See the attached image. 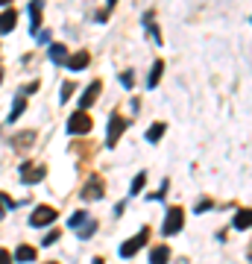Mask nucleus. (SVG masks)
I'll return each mask as SVG.
<instances>
[{
	"label": "nucleus",
	"mask_w": 252,
	"mask_h": 264,
	"mask_svg": "<svg viewBox=\"0 0 252 264\" xmlns=\"http://www.w3.org/2000/svg\"><path fill=\"white\" fill-rule=\"evenodd\" d=\"M147 241H150V229H141V232H138L135 238L123 241V244H120V250H118V252H120V258H132L138 250H144V247H147Z\"/></svg>",
	"instance_id": "f257e3e1"
},
{
	"label": "nucleus",
	"mask_w": 252,
	"mask_h": 264,
	"mask_svg": "<svg viewBox=\"0 0 252 264\" xmlns=\"http://www.w3.org/2000/svg\"><path fill=\"white\" fill-rule=\"evenodd\" d=\"M68 132H71V135H85V132H91V118H88V112H73L71 118H68Z\"/></svg>",
	"instance_id": "f03ea898"
},
{
	"label": "nucleus",
	"mask_w": 252,
	"mask_h": 264,
	"mask_svg": "<svg viewBox=\"0 0 252 264\" xmlns=\"http://www.w3.org/2000/svg\"><path fill=\"white\" fill-rule=\"evenodd\" d=\"M182 223H185V212H182L179 205H173L167 212V217H164V226H161V232L164 235H176L182 229Z\"/></svg>",
	"instance_id": "7ed1b4c3"
},
{
	"label": "nucleus",
	"mask_w": 252,
	"mask_h": 264,
	"mask_svg": "<svg viewBox=\"0 0 252 264\" xmlns=\"http://www.w3.org/2000/svg\"><path fill=\"white\" fill-rule=\"evenodd\" d=\"M53 220H56V208H50V205H38L36 212L30 215V226L41 229V226H50Z\"/></svg>",
	"instance_id": "20e7f679"
},
{
	"label": "nucleus",
	"mask_w": 252,
	"mask_h": 264,
	"mask_svg": "<svg viewBox=\"0 0 252 264\" xmlns=\"http://www.w3.org/2000/svg\"><path fill=\"white\" fill-rule=\"evenodd\" d=\"M123 129H126L123 118H120V115H111V118H108V135H106V144H108V147H115V144H118V138L123 135Z\"/></svg>",
	"instance_id": "39448f33"
},
{
	"label": "nucleus",
	"mask_w": 252,
	"mask_h": 264,
	"mask_svg": "<svg viewBox=\"0 0 252 264\" xmlns=\"http://www.w3.org/2000/svg\"><path fill=\"white\" fill-rule=\"evenodd\" d=\"M100 88H103V83H100V80H97V83H91L88 88H85V94L79 97V112H85V109L94 106V100L100 97Z\"/></svg>",
	"instance_id": "423d86ee"
},
{
	"label": "nucleus",
	"mask_w": 252,
	"mask_h": 264,
	"mask_svg": "<svg viewBox=\"0 0 252 264\" xmlns=\"http://www.w3.org/2000/svg\"><path fill=\"white\" fill-rule=\"evenodd\" d=\"M21 176H24V182H41L44 176H47V168L44 165H38V168H33V165H21Z\"/></svg>",
	"instance_id": "0eeeda50"
},
{
	"label": "nucleus",
	"mask_w": 252,
	"mask_h": 264,
	"mask_svg": "<svg viewBox=\"0 0 252 264\" xmlns=\"http://www.w3.org/2000/svg\"><path fill=\"white\" fill-rule=\"evenodd\" d=\"M103 191H106V188H103L100 176H91V179H88V185L82 188V200H100V197H103Z\"/></svg>",
	"instance_id": "6e6552de"
},
{
	"label": "nucleus",
	"mask_w": 252,
	"mask_h": 264,
	"mask_svg": "<svg viewBox=\"0 0 252 264\" xmlns=\"http://www.w3.org/2000/svg\"><path fill=\"white\" fill-rule=\"evenodd\" d=\"M41 9H44V0H33V3H30V33H38Z\"/></svg>",
	"instance_id": "1a4fd4ad"
},
{
	"label": "nucleus",
	"mask_w": 252,
	"mask_h": 264,
	"mask_svg": "<svg viewBox=\"0 0 252 264\" xmlns=\"http://www.w3.org/2000/svg\"><path fill=\"white\" fill-rule=\"evenodd\" d=\"M88 62H91V56L82 50V53H76V56H68V59H65V65H68L71 71H85V68H88Z\"/></svg>",
	"instance_id": "9d476101"
},
{
	"label": "nucleus",
	"mask_w": 252,
	"mask_h": 264,
	"mask_svg": "<svg viewBox=\"0 0 252 264\" xmlns=\"http://www.w3.org/2000/svg\"><path fill=\"white\" fill-rule=\"evenodd\" d=\"M15 24H18V15L12 9H6V12L0 15V36H6L9 30H15Z\"/></svg>",
	"instance_id": "9b49d317"
},
{
	"label": "nucleus",
	"mask_w": 252,
	"mask_h": 264,
	"mask_svg": "<svg viewBox=\"0 0 252 264\" xmlns=\"http://www.w3.org/2000/svg\"><path fill=\"white\" fill-rule=\"evenodd\" d=\"M249 223H252V212L249 208H240L238 215H235V229H238V232H246Z\"/></svg>",
	"instance_id": "f8f14e48"
},
{
	"label": "nucleus",
	"mask_w": 252,
	"mask_h": 264,
	"mask_svg": "<svg viewBox=\"0 0 252 264\" xmlns=\"http://www.w3.org/2000/svg\"><path fill=\"white\" fill-rule=\"evenodd\" d=\"M15 261H21V264H30V261H36V250H33V247H18V250H15Z\"/></svg>",
	"instance_id": "ddd939ff"
},
{
	"label": "nucleus",
	"mask_w": 252,
	"mask_h": 264,
	"mask_svg": "<svg viewBox=\"0 0 252 264\" xmlns=\"http://www.w3.org/2000/svg\"><path fill=\"white\" fill-rule=\"evenodd\" d=\"M164 73V62H153V71H150V80H147V88H156L158 80Z\"/></svg>",
	"instance_id": "4468645a"
},
{
	"label": "nucleus",
	"mask_w": 252,
	"mask_h": 264,
	"mask_svg": "<svg viewBox=\"0 0 252 264\" xmlns=\"http://www.w3.org/2000/svg\"><path fill=\"white\" fill-rule=\"evenodd\" d=\"M50 59L65 65V59H68V47H65V44H50Z\"/></svg>",
	"instance_id": "2eb2a0df"
},
{
	"label": "nucleus",
	"mask_w": 252,
	"mask_h": 264,
	"mask_svg": "<svg viewBox=\"0 0 252 264\" xmlns=\"http://www.w3.org/2000/svg\"><path fill=\"white\" fill-rule=\"evenodd\" d=\"M24 109H26V100H24V94H18L15 103H12V112H9V120H18L21 115H24Z\"/></svg>",
	"instance_id": "dca6fc26"
},
{
	"label": "nucleus",
	"mask_w": 252,
	"mask_h": 264,
	"mask_svg": "<svg viewBox=\"0 0 252 264\" xmlns=\"http://www.w3.org/2000/svg\"><path fill=\"white\" fill-rule=\"evenodd\" d=\"M167 255H170L167 247H156L150 252V264H167Z\"/></svg>",
	"instance_id": "f3484780"
},
{
	"label": "nucleus",
	"mask_w": 252,
	"mask_h": 264,
	"mask_svg": "<svg viewBox=\"0 0 252 264\" xmlns=\"http://www.w3.org/2000/svg\"><path fill=\"white\" fill-rule=\"evenodd\" d=\"M94 232H97V223H94V220H91V217H88V220H85L82 226L76 229V235H79V238H82V241H85V238H91Z\"/></svg>",
	"instance_id": "a211bd4d"
},
{
	"label": "nucleus",
	"mask_w": 252,
	"mask_h": 264,
	"mask_svg": "<svg viewBox=\"0 0 252 264\" xmlns=\"http://www.w3.org/2000/svg\"><path fill=\"white\" fill-rule=\"evenodd\" d=\"M161 135H164V123H153V126L147 129V141H150V144H156Z\"/></svg>",
	"instance_id": "6ab92c4d"
},
{
	"label": "nucleus",
	"mask_w": 252,
	"mask_h": 264,
	"mask_svg": "<svg viewBox=\"0 0 252 264\" xmlns=\"http://www.w3.org/2000/svg\"><path fill=\"white\" fill-rule=\"evenodd\" d=\"M85 220H88V215H85V212H73V215H71V220H68V226H71L73 232H76V229L82 226Z\"/></svg>",
	"instance_id": "aec40b11"
},
{
	"label": "nucleus",
	"mask_w": 252,
	"mask_h": 264,
	"mask_svg": "<svg viewBox=\"0 0 252 264\" xmlns=\"http://www.w3.org/2000/svg\"><path fill=\"white\" fill-rule=\"evenodd\" d=\"M144 27H150V33L156 38V44H161V33H158V27L153 24V15H144Z\"/></svg>",
	"instance_id": "412c9836"
},
{
	"label": "nucleus",
	"mask_w": 252,
	"mask_h": 264,
	"mask_svg": "<svg viewBox=\"0 0 252 264\" xmlns=\"http://www.w3.org/2000/svg\"><path fill=\"white\" fill-rule=\"evenodd\" d=\"M144 182H147V173H138V176L132 179V188H129V191H132V194H141V188H144Z\"/></svg>",
	"instance_id": "4be33fe9"
},
{
	"label": "nucleus",
	"mask_w": 252,
	"mask_h": 264,
	"mask_svg": "<svg viewBox=\"0 0 252 264\" xmlns=\"http://www.w3.org/2000/svg\"><path fill=\"white\" fill-rule=\"evenodd\" d=\"M71 94H73V83H62V103H68V100H71Z\"/></svg>",
	"instance_id": "5701e85b"
},
{
	"label": "nucleus",
	"mask_w": 252,
	"mask_h": 264,
	"mask_svg": "<svg viewBox=\"0 0 252 264\" xmlns=\"http://www.w3.org/2000/svg\"><path fill=\"white\" fill-rule=\"evenodd\" d=\"M15 203H9V197H6V194H0V220H3V217H6V208H12Z\"/></svg>",
	"instance_id": "b1692460"
},
{
	"label": "nucleus",
	"mask_w": 252,
	"mask_h": 264,
	"mask_svg": "<svg viewBox=\"0 0 252 264\" xmlns=\"http://www.w3.org/2000/svg\"><path fill=\"white\" fill-rule=\"evenodd\" d=\"M132 71H126V73H120V83H123V88H132Z\"/></svg>",
	"instance_id": "393cba45"
},
{
	"label": "nucleus",
	"mask_w": 252,
	"mask_h": 264,
	"mask_svg": "<svg viewBox=\"0 0 252 264\" xmlns=\"http://www.w3.org/2000/svg\"><path fill=\"white\" fill-rule=\"evenodd\" d=\"M56 241H59V232H56V229H53V232H50V235H44V247H50V244H56Z\"/></svg>",
	"instance_id": "a878e982"
},
{
	"label": "nucleus",
	"mask_w": 252,
	"mask_h": 264,
	"mask_svg": "<svg viewBox=\"0 0 252 264\" xmlns=\"http://www.w3.org/2000/svg\"><path fill=\"white\" fill-rule=\"evenodd\" d=\"M0 264H12V255L6 250H0Z\"/></svg>",
	"instance_id": "bb28decb"
},
{
	"label": "nucleus",
	"mask_w": 252,
	"mask_h": 264,
	"mask_svg": "<svg viewBox=\"0 0 252 264\" xmlns=\"http://www.w3.org/2000/svg\"><path fill=\"white\" fill-rule=\"evenodd\" d=\"M38 91V83H30V85H24V94H36Z\"/></svg>",
	"instance_id": "cd10ccee"
},
{
	"label": "nucleus",
	"mask_w": 252,
	"mask_h": 264,
	"mask_svg": "<svg viewBox=\"0 0 252 264\" xmlns=\"http://www.w3.org/2000/svg\"><path fill=\"white\" fill-rule=\"evenodd\" d=\"M115 3H118V0H108V9H111V6H115Z\"/></svg>",
	"instance_id": "c85d7f7f"
},
{
	"label": "nucleus",
	"mask_w": 252,
	"mask_h": 264,
	"mask_svg": "<svg viewBox=\"0 0 252 264\" xmlns=\"http://www.w3.org/2000/svg\"><path fill=\"white\" fill-rule=\"evenodd\" d=\"M6 3H9V0H0V6H6Z\"/></svg>",
	"instance_id": "c756f323"
},
{
	"label": "nucleus",
	"mask_w": 252,
	"mask_h": 264,
	"mask_svg": "<svg viewBox=\"0 0 252 264\" xmlns=\"http://www.w3.org/2000/svg\"><path fill=\"white\" fill-rule=\"evenodd\" d=\"M47 264H56V261H47Z\"/></svg>",
	"instance_id": "7c9ffc66"
}]
</instances>
